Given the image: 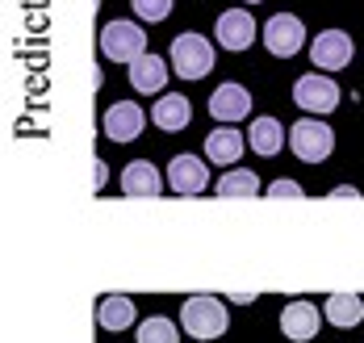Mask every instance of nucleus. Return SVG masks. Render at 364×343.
Here are the masks:
<instances>
[{
	"mask_svg": "<svg viewBox=\"0 0 364 343\" xmlns=\"http://www.w3.org/2000/svg\"><path fill=\"white\" fill-rule=\"evenodd\" d=\"M293 101H297V109H306V114H331V109L339 105V84L327 80L323 72L297 76V84H293Z\"/></svg>",
	"mask_w": 364,
	"mask_h": 343,
	"instance_id": "nucleus-5",
	"label": "nucleus"
},
{
	"mask_svg": "<svg viewBox=\"0 0 364 343\" xmlns=\"http://www.w3.org/2000/svg\"><path fill=\"white\" fill-rule=\"evenodd\" d=\"M252 4H259V0H252Z\"/></svg>",
	"mask_w": 364,
	"mask_h": 343,
	"instance_id": "nucleus-24",
	"label": "nucleus"
},
{
	"mask_svg": "<svg viewBox=\"0 0 364 343\" xmlns=\"http://www.w3.org/2000/svg\"><path fill=\"white\" fill-rule=\"evenodd\" d=\"M139 343H176V322L172 318H146L139 327Z\"/></svg>",
	"mask_w": 364,
	"mask_h": 343,
	"instance_id": "nucleus-21",
	"label": "nucleus"
},
{
	"mask_svg": "<svg viewBox=\"0 0 364 343\" xmlns=\"http://www.w3.org/2000/svg\"><path fill=\"white\" fill-rule=\"evenodd\" d=\"M130 9H134L143 21H151V26H155V21H164V17L172 13V0H130Z\"/></svg>",
	"mask_w": 364,
	"mask_h": 343,
	"instance_id": "nucleus-22",
	"label": "nucleus"
},
{
	"mask_svg": "<svg viewBox=\"0 0 364 343\" xmlns=\"http://www.w3.org/2000/svg\"><path fill=\"white\" fill-rule=\"evenodd\" d=\"M259 192V176L247 168H235L218 180V197H255Z\"/></svg>",
	"mask_w": 364,
	"mask_h": 343,
	"instance_id": "nucleus-20",
	"label": "nucleus"
},
{
	"mask_svg": "<svg viewBox=\"0 0 364 343\" xmlns=\"http://www.w3.org/2000/svg\"><path fill=\"white\" fill-rule=\"evenodd\" d=\"M164 180L168 176H159V168L151 159H134V163L122 168V192L126 197H159L164 192Z\"/></svg>",
	"mask_w": 364,
	"mask_h": 343,
	"instance_id": "nucleus-13",
	"label": "nucleus"
},
{
	"mask_svg": "<svg viewBox=\"0 0 364 343\" xmlns=\"http://www.w3.org/2000/svg\"><path fill=\"white\" fill-rule=\"evenodd\" d=\"M247 143H252L255 155H277L281 147H285V126H281L277 117H255Z\"/></svg>",
	"mask_w": 364,
	"mask_h": 343,
	"instance_id": "nucleus-18",
	"label": "nucleus"
},
{
	"mask_svg": "<svg viewBox=\"0 0 364 343\" xmlns=\"http://www.w3.org/2000/svg\"><path fill=\"white\" fill-rule=\"evenodd\" d=\"M352 55H356V46H352V38H348L343 30H323L318 38L310 42L314 72H339V67L352 63Z\"/></svg>",
	"mask_w": 364,
	"mask_h": 343,
	"instance_id": "nucleus-7",
	"label": "nucleus"
},
{
	"mask_svg": "<svg viewBox=\"0 0 364 343\" xmlns=\"http://www.w3.org/2000/svg\"><path fill=\"white\" fill-rule=\"evenodd\" d=\"M323 318H327V314H318L314 302L297 298V302H289L285 310H281V331H285V339H293V343H310L314 335H318Z\"/></svg>",
	"mask_w": 364,
	"mask_h": 343,
	"instance_id": "nucleus-8",
	"label": "nucleus"
},
{
	"mask_svg": "<svg viewBox=\"0 0 364 343\" xmlns=\"http://www.w3.org/2000/svg\"><path fill=\"white\" fill-rule=\"evenodd\" d=\"M205 185H210V172H205V163L197 155H176L168 163V189L172 192L197 197V192H205Z\"/></svg>",
	"mask_w": 364,
	"mask_h": 343,
	"instance_id": "nucleus-11",
	"label": "nucleus"
},
{
	"mask_svg": "<svg viewBox=\"0 0 364 343\" xmlns=\"http://www.w3.org/2000/svg\"><path fill=\"white\" fill-rule=\"evenodd\" d=\"M143 109L134 105V101H117V105H109L105 109V117H101V126H105V138H113V143H134L139 134H143Z\"/></svg>",
	"mask_w": 364,
	"mask_h": 343,
	"instance_id": "nucleus-10",
	"label": "nucleus"
},
{
	"mask_svg": "<svg viewBox=\"0 0 364 343\" xmlns=\"http://www.w3.org/2000/svg\"><path fill=\"white\" fill-rule=\"evenodd\" d=\"M181 327H184V335H193V339H218V335H226V327H230V314H226V305L218 298L197 293V298H184Z\"/></svg>",
	"mask_w": 364,
	"mask_h": 343,
	"instance_id": "nucleus-1",
	"label": "nucleus"
},
{
	"mask_svg": "<svg viewBox=\"0 0 364 343\" xmlns=\"http://www.w3.org/2000/svg\"><path fill=\"white\" fill-rule=\"evenodd\" d=\"M243 147H247V138H243L235 126H222V130H214V134L205 138V159H214V163H235V159L243 155Z\"/></svg>",
	"mask_w": 364,
	"mask_h": 343,
	"instance_id": "nucleus-16",
	"label": "nucleus"
},
{
	"mask_svg": "<svg viewBox=\"0 0 364 343\" xmlns=\"http://www.w3.org/2000/svg\"><path fill=\"white\" fill-rule=\"evenodd\" d=\"M255 17L252 13H243V9H226V13H218V46H226V50H247L255 42Z\"/></svg>",
	"mask_w": 364,
	"mask_h": 343,
	"instance_id": "nucleus-12",
	"label": "nucleus"
},
{
	"mask_svg": "<svg viewBox=\"0 0 364 343\" xmlns=\"http://www.w3.org/2000/svg\"><path fill=\"white\" fill-rule=\"evenodd\" d=\"M143 46H146V38L134 21H109V26L101 30V55L113 59V63H134V59H143L146 55Z\"/></svg>",
	"mask_w": 364,
	"mask_h": 343,
	"instance_id": "nucleus-4",
	"label": "nucleus"
},
{
	"mask_svg": "<svg viewBox=\"0 0 364 343\" xmlns=\"http://www.w3.org/2000/svg\"><path fill=\"white\" fill-rule=\"evenodd\" d=\"M323 314H327V322H335V327H360L364 302L356 293H331L327 305H323Z\"/></svg>",
	"mask_w": 364,
	"mask_h": 343,
	"instance_id": "nucleus-19",
	"label": "nucleus"
},
{
	"mask_svg": "<svg viewBox=\"0 0 364 343\" xmlns=\"http://www.w3.org/2000/svg\"><path fill=\"white\" fill-rule=\"evenodd\" d=\"M214 67V46L205 34H176L172 38V72L181 80H201Z\"/></svg>",
	"mask_w": 364,
	"mask_h": 343,
	"instance_id": "nucleus-2",
	"label": "nucleus"
},
{
	"mask_svg": "<svg viewBox=\"0 0 364 343\" xmlns=\"http://www.w3.org/2000/svg\"><path fill=\"white\" fill-rule=\"evenodd\" d=\"M268 197H277V201H281V197H289V201H297V197H301V185L285 176V180H277V185L268 189Z\"/></svg>",
	"mask_w": 364,
	"mask_h": 343,
	"instance_id": "nucleus-23",
	"label": "nucleus"
},
{
	"mask_svg": "<svg viewBox=\"0 0 364 343\" xmlns=\"http://www.w3.org/2000/svg\"><path fill=\"white\" fill-rule=\"evenodd\" d=\"M210 114L214 121H243V117L252 114V92L243 88V84H235V80H226L214 88V97H210Z\"/></svg>",
	"mask_w": 364,
	"mask_h": 343,
	"instance_id": "nucleus-9",
	"label": "nucleus"
},
{
	"mask_svg": "<svg viewBox=\"0 0 364 343\" xmlns=\"http://www.w3.org/2000/svg\"><path fill=\"white\" fill-rule=\"evenodd\" d=\"M264 46H268L277 59H293V55L306 46V26H301V17L277 13V17L264 26Z\"/></svg>",
	"mask_w": 364,
	"mask_h": 343,
	"instance_id": "nucleus-6",
	"label": "nucleus"
},
{
	"mask_svg": "<svg viewBox=\"0 0 364 343\" xmlns=\"http://www.w3.org/2000/svg\"><path fill=\"white\" fill-rule=\"evenodd\" d=\"M130 84H134V92H164V84H168V63H164L159 55L134 59V63H130Z\"/></svg>",
	"mask_w": 364,
	"mask_h": 343,
	"instance_id": "nucleus-15",
	"label": "nucleus"
},
{
	"mask_svg": "<svg viewBox=\"0 0 364 343\" xmlns=\"http://www.w3.org/2000/svg\"><path fill=\"white\" fill-rule=\"evenodd\" d=\"M151 121H155L159 130H168V134L184 130V126L193 121V105H188V97H184V92H164V97L155 101V109H151Z\"/></svg>",
	"mask_w": 364,
	"mask_h": 343,
	"instance_id": "nucleus-14",
	"label": "nucleus"
},
{
	"mask_svg": "<svg viewBox=\"0 0 364 343\" xmlns=\"http://www.w3.org/2000/svg\"><path fill=\"white\" fill-rule=\"evenodd\" d=\"M289 147L301 163H323L331 155V147H335V130L327 121H318V117H301L289 130Z\"/></svg>",
	"mask_w": 364,
	"mask_h": 343,
	"instance_id": "nucleus-3",
	"label": "nucleus"
},
{
	"mask_svg": "<svg viewBox=\"0 0 364 343\" xmlns=\"http://www.w3.org/2000/svg\"><path fill=\"white\" fill-rule=\"evenodd\" d=\"M134 302L130 298H122V293H109V298H101L97 305V322L105 327V331H126V327H134Z\"/></svg>",
	"mask_w": 364,
	"mask_h": 343,
	"instance_id": "nucleus-17",
	"label": "nucleus"
}]
</instances>
